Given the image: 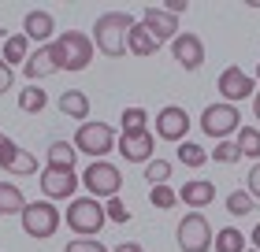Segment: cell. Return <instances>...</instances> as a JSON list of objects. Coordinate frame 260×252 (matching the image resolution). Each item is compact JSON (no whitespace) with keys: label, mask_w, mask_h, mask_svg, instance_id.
Instances as JSON below:
<instances>
[{"label":"cell","mask_w":260,"mask_h":252,"mask_svg":"<svg viewBox=\"0 0 260 252\" xmlns=\"http://www.w3.org/2000/svg\"><path fill=\"white\" fill-rule=\"evenodd\" d=\"M119 152L126 163H149L152 152H156V137L152 130H141V134H119Z\"/></svg>","instance_id":"cell-16"},{"label":"cell","mask_w":260,"mask_h":252,"mask_svg":"<svg viewBox=\"0 0 260 252\" xmlns=\"http://www.w3.org/2000/svg\"><path fill=\"white\" fill-rule=\"evenodd\" d=\"M175 237H179V248H182V252H208L212 241H216V234H212L205 211L182 215V223L175 226Z\"/></svg>","instance_id":"cell-7"},{"label":"cell","mask_w":260,"mask_h":252,"mask_svg":"<svg viewBox=\"0 0 260 252\" xmlns=\"http://www.w3.org/2000/svg\"><path fill=\"white\" fill-rule=\"evenodd\" d=\"M171 56L182 70H201V63H205V41L197 33H179L171 41Z\"/></svg>","instance_id":"cell-14"},{"label":"cell","mask_w":260,"mask_h":252,"mask_svg":"<svg viewBox=\"0 0 260 252\" xmlns=\"http://www.w3.org/2000/svg\"><path fill=\"white\" fill-rule=\"evenodd\" d=\"M78 186H82V178L75 174V167H41V193H45V200H75Z\"/></svg>","instance_id":"cell-9"},{"label":"cell","mask_w":260,"mask_h":252,"mask_svg":"<svg viewBox=\"0 0 260 252\" xmlns=\"http://www.w3.org/2000/svg\"><path fill=\"white\" fill-rule=\"evenodd\" d=\"M0 33H4V30H0Z\"/></svg>","instance_id":"cell-43"},{"label":"cell","mask_w":260,"mask_h":252,"mask_svg":"<svg viewBox=\"0 0 260 252\" xmlns=\"http://www.w3.org/2000/svg\"><path fill=\"white\" fill-rule=\"evenodd\" d=\"M245 252H256V248H245Z\"/></svg>","instance_id":"cell-42"},{"label":"cell","mask_w":260,"mask_h":252,"mask_svg":"<svg viewBox=\"0 0 260 252\" xmlns=\"http://www.w3.org/2000/svg\"><path fill=\"white\" fill-rule=\"evenodd\" d=\"M168 178H171V163L168 160H149L145 163V182L149 186H168Z\"/></svg>","instance_id":"cell-31"},{"label":"cell","mask_w":260,"mask_h":252,"mask_svg":"<svg viewBox=\"0 0 260 252\" xmlns=\"http://www.w3.org/2000/svg\"><path fill=\"white\" fill-rule=\"evenodd\" d=\"M179 163H186V167H193V171H197V167L208 163V152L201 149L197 141H182V145H179Z\"/></svg>","instance_id":"cell-28"},{"label":"cell","mask_w":260,"mask_h":252,"mask_svg":"<svg viewBox=\"0 0 260 252\" xmlns=\"http://www.w3.org/2000/svg\"><path fill=\"white\" fill-rule=\"evenodd\" d=\"M201 130H205L208 137H216V141H231V137L242 130V112H238V104H227V100L208 104L205 112H201Z\"/></svg>","instance_id":"cell-4"},{"label":"cell","mask_w":260,"mask_h":252,"mask_svg":"<svg viewBox=\"0 0 260 252\" xmlns=\"http://www.w3.org/2000/svg\"><path fill=\"white\" fill-rule=\"evenodd\" d=\"M256 78H260V63H256Z\"/></svg>","instance_id":"cell-41"},{"label":"cell","mask_w":260,"mask_h":252,"mask_svg":"<svg viewBox=\"0 0 260 252\" xmlns=\"http://www.w3.org/2000/svg\"><path fill=\"white\" fill-rule=\"evenodd\" d=\"M253 115H256V123H260V89H256V97H253Z\"/></svg>","instance_id":"cell-40"},{"label":"cell","mask_w":260,"mask_h":252,"mask_svg":"<svg viewBox=\"0 0 260 252\" xmlns=\"http://www.w3.org/2000/svg\"><path fill=\"white\" fill-rule=\"evenodd\" d=\"M56 107H60V115L67 119H75V123H89V97L82 89H63L60 93V100H56Z\"/></svg>","instance_id":"cell-19"},{"label":"cell","mask_w":260,"mask_h":252,"mask_svg":"<svg viewBox=\"0 0 260 252\" xmlns=\"http://www.w3.org/2000/svg\"><path fill=\"white\" fill-rule=\"evenodd\" d=\"M11 82H15V70L4 63V56H0V97H4V93L11 89Z\"/></svg>","instance_id":"cell-36"},{"label":"cell","mask_w":260,"mask_h":252,"mask_svg":"<svg viewBox=\"0 0 260 252\" xmlns=\"http://www.w3.org/2000/svg\"><path fill=\"white\" fill-rule=\"evenodd\" d=\"M26 211V197L15 182H0V215H22Z\"/></svg>","instance_id":"cell-21"},{"label":"cell","mask_w":260,"mask_h":252,"mask_svg":"<svg viewBox=\"0 0 260 252\" xmlns=\"http://www.w3.org/2000/svg\"><path fill=\"white\" fill-rule=\"evenodd\" d=\"M216 89L223 93V100H227V104H238L245 97H256V82H253V75H245L242 67H223Z\"/></svg>","instance_id":"cell-11"},{"label":"cell","mask_w":260,"mask_h":252,"mask_svg":"<svg viewBox=\"0 0 260 252\" xmlns=\"http://www.w3.org/2000/svg\"><path fill=\"white\" fill-rule=\"evenodd\" d=\"M227 211L238 215V219L253 215V211H256V200L249 197V189H234V193H227Z\"/></svg>","instance_id":"cell-27"},{"label":"cell","mask_w":260,"mask_h":252,"mask_svg":"<svg viewBox=\"0 0 260 252\" xmlns=\"http://www.w3.org/2000/svg\"><path fill=\"white\" fill-rule=\"evenodd\" d=\"M30 52V38H26V33H11V38L4 41V63L8 67H15V63H26V56Z\"/></svg>","instance_id":"cell-24"},{"label":"cell","mask_w":260,"mask_h":252,"mask_svg":"<svg viewBox=\"0 0 260 252\" xmlns=\"http://www.w3.org/2000/svg\"><path fill=\"white\" fill-rule=\"evenodd\" d=\"M104 211H108V223H130V208L123 204V197L104 200Z\"/></svg>","instance_id":"cell-33"},{"label":"cell","mask_w":260,"mask_h":252,"mask_svg":"<svg viewBox=\"0 0 260 252\" xmlns=\"http://www.w3.org/2000/svg\"><path fill=\"white\" fill-rule=\"evenodd\" d=\"M56 56H60V67L63 70H86L89 59H93V38L82 30H67V33H56Z\"/></svg>","instance_id":"cell-3"},{"label":"cell","mask_w":260,"mask_h":252,"mask_svg":"<svg viewBox=\"0 0 260 252\" xmlns=\"http://www.w3.org/2000/svg\"><path fill=\"white\" fill-rule=\"evenodd\" d=\"M141 22H145V30H149L160 45L179 38V15H171V11H164V8H152V4H149L145 11H141Z\"/></svg>","instance_id":"cell-15"},{"label":"cell","mask_w":260,"mask_h":252,"mask_svg":"<svg viewBox=\"0 0 260 252\" xmlns=\"http://www.w3.org/2000/svg\"><path fill=\"white\" fill-rule=\"evenodd\" d=\"M179 200L186 204V208H193V211L208 208V204L216 200V182H208V178H190V182H182Z\"/></svg>","instance_id":"cell-17"},{"label":"cell","mask_w":260,"mask_h":252,"mask_svg":"<svg viewBox=\"0 0 260 252\" xmlns=\"http://www.w3.org/2000/svg\"><path fill=\"white\" fill-rule=\"evenodd\" d=\"M149 200H152V208L168 211V208L179 204V189H171V186H152V189H149Z\"/></svg>","instance_id":"cell-29"},{"label":"cell","mask_w":260,"mask_h":252,"mask_svg":"<svg viewBox=\"0 0 260 252\" xmlns=\"http://www.w3.org/2000/svg\"><path fill=\"white\" fill-rule=\"evenodd\" d=\"M75 149L86 152L89 160H104L115 149V130L108 123H82L75 130Z\"/></svg>","instance_id":"cell-8"},{"label":"cell","mask_w":260,"mask_h":252,"mask_svg":"<svg viewBox=\"0 0 260 252\" xmlns=\"http://www.w3.org/2000/svg\"><path fill=\"white\" fill-rule=\"evenodd\" d=\"M234 145H238V152L245 156V160L260 163V130L256 126H242L238 134H234Z\"/></svg>","instance_id":"cell-22"},{"label":"cell","mask_w":260,"mask_h":252,"mask_svg":"<svg viewBox=\"0 0 260 252\" xmlns=\"http://www.w3.org/2000/svg\"><path fill=\"white\" fill-rule=\"evenodd\" d=\"M63 223L71 226L75 237H97L104 230V223H108V211H104V204L97 197H75L63 211Z\"/></svg>","instance_id":"cell-2"},{"label":"cell","mask_w":260,"mask_h":252,"mask_svg":"<svg viewBox=\"0 0 260 252\" xmlns=\"http://www.w3.org/2000/svg\"><path fill=\"white\" fill-rule=\"evenodd\" d=\"M249 241H253V245H256V252H260V223L253 226V234H249Z\"/></svg>","instance_id":"cell-39"},{"label":"cell","mask_w":260,"mask_h":252,"mask_svg":"<svg viewBox=\"0 0 260 252\" xmlns=\"http://www.w3.org/2000/svg\"><path fill=\"white\" fill-rule=\"evenodd\" d=\"M186 8H190L186 0H164V11H171V15H182Z\"/></svg>","instance_id":"cell-37"},{"label":"cell","mask_w":260,"mask_h":252,"mask_svg":"<svg viewBox=\"0 0 260 252\" xmlns=\"http://www.w3.org/2000/svg\"><path fill=\"white\" fill-rule=\"evenodd\" d=\"M149 112L145 107H126L123 112V134H141V130H149Z\"/></svg>","instance_id":"cell-30"},{"label":"cell","mask_w":260,"mask_h":252,"mask_svg":"<svg viewBox=\"0 0 260 252\" xmlns=\"http://www.w3.org/2000/svg\"><path fill=\"white\" fill-rule=\"evenodd\" d=\"M56 70H63V67H60V56H56V45H52V41L41 45V49L34 52L26 63H22V75H26L30 86H34V82H41V78H52Z\"/></svg>","instance_id":"cell-13"},{"label":"cell","mask_w":260,"mask_h":252,"mask_svg":"<svg viewBox=\"0 0 260 252\" xmlns=\"http://www.w3.org/2000/svg\"><path fill=\"white\" fill-rule=\"evenodd\" d=\"M0 171L26 178V174H38L41 163H38V156H34V152H22L15 141H11L4 130H0Z\"/></svg>","instance_id":"cell-10"},{"label":"cell","mask_w":260,"mask_h":252,"mask_svg":"<svg viewBox=\"0 0 260 252\" xmlns=\"http://www.w3.org/2000/svg\"><path fill=\"white\" fill-rule=\"evenodd\" d=\"M126 52L130 56H141V59H149V56H156L160 52V41L152 38V33L145 30V22H134V26H130V38H126Z\"/></svg>","instance_id":"cell-20"},{"label":"cell","mask_w":260,"mask_h":252,"mask_svg":"<svg viewBox=\"0 0 260 252\" xmlns=\"http://www.w3.org/2000/svg\"><path fill=\"white\" fill-rule=\"evenodd\" d=\"M82 186L89 189V197L112 200V197H119V189H123V174H119V167L108 163V160H89V167L82 171Z\"/></svg>","instance_id":"cell-5"},{"label":"cell","mask_w":260,"mask_h":252,"mask_svg":"<svg viewBox=\"0 0 260 252\" xmlns=\"http://www.w3.org/2000/svg\"><path fill=\"white\" fill-rule=\"evenodd\" d=\"M19 219H22L26 237H34V241H49V237L60 230V223H63L52 200H34V204H26V211H22Z\"/></svg>","instance_id":"cell-6"},{"label":"cell","mask_w":260,"mask_h":252,"mask_svg":"<svg viewBox=\"0 0 260 252\" xmlns=\"http://www.w3.org/2000/svg\"><path fill=\"white\" fill-rule=\"evenodd\" d=\"M134 22L138 19L130 11H104V15H97V22H93V45H97V52L108 56V59H119L126 52V38H130Z\"/></svg>","instance_id":"cell-1"},{"label":"cell","mask_w":260,"mask_h":252,"mask_svg":"<svg viewBox=\"0 0 260 252\" xmlns=\"http://www.w3.org/2000/svg\"><path fill=\"white\" fill-rule=\"evenodd\" d=\"M212 160L216 163H238L242 160V152L234 141H216V149H212Z\"/></svg>","instance_id":"cell-32"},{"label":"cell","mask_w":260,"mask_h":252,"mask_svg":"<svg viewBox=\"0 0 260 252\" xmlns=\"http://www.w3.org/2000/svg\"><path fill=\"white\" fill-rule=\"evenodd\" d=\"M212 248L216 252H245V234L238 230V226H223V230H216Z\"/></svg>","instance_id":"cell-23"},{"label":"cell","mask_w":260,"mask_h":252,"mask_svg":"<svg viewBox=\"0 0 260 252\" xmlns=\"http://www.w3.org/2000/svg\"><path fill=\"white\" fill-rule=\"evenodd\" d=\"M63 252H108L101 241H93V237H75V241H67Z\"/></svg>","instance_id":"cell-34"},{"label":"cell","mask_w":260,"mask_h":252,"mask_svg":"<svg viewBox=\"0 0 260 252\" xmlns=\"http://www.w3.org/2000/svg\"><path fill=\"white\" fill-rule=\"evenodd\" d=\"M22 33H26L30 41H45L49 45V38L56 33V19H52V11H26V19H22Z\"/></svg>","instance_id":"cell-18"},{"label":"cell","mask_w":260,"mask_h":252,"mask_svg":"<svg viewBox=\"0 0 260 252\" xmlns=\"http://www.w3.org/2000/svg\"><path fill=\"white\" fill-rule=\"evenodd\" d=\"M75 160H78L75 141H52L49 145V167H75Z\"/></svg>","instance_id":"cell-26"},{"label":"cell","mask_w":260,"mask_h":252,"mask_svg":"<svg viewBox=\"0 0 260 252\" xmlns=\"http://www.w3.org/2000/svg\"><path fill=\"white\" fill-rule=\"evenodd\" d=\"M245 189H249V197L260 200V163L249 167V178H245Z\"/></svg>","instance_id":"cell-35"},{"label":"cell","mask_w":260,"mask_h":252,"mask_svg":"<svg viewBox=\"0 0 260 252\" xmlns=\"http://www.w3.org/2000/svg\"><path fill=\"white\" fill-rule=\"evenodd\" d=\"M156 137L160 141H186V130H190V115H186V107H179V104H168V107H160L156 112Z\"/></svg>","instance_id":"cell-12"},{"label":"cell","mask_w":260,"mask_h":252,"mask_svg":"<svg viewBox=\"0 0 260 252\" xmlns=\"http://www.w3.org/2000/svg\"><path fill=\"white\" fill-rule=\"evenodd\" d=\"M19 107L26 115H41L45 107H49V93H45L41 86H26V89L19 93Z\"/></svg>","instance_id":"cell-25"},{"label":"cell","mask_w":260,"mask_h":252,"mask_svg":"<svg viewBox=\"0 0 260 252\" xmlns=\"http://www.w3.org/2000/svg\"><path fill=\"white\" fill-rule=\"evenodd\" d=\"M112 252H145V248H141L138 241H119V245H115Z\"/></svg>","instance_id":"cell-38"}]
</instances>
